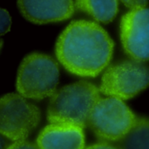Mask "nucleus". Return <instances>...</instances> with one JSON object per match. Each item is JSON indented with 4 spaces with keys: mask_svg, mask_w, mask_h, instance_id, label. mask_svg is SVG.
Masks as SVG:
<instances>
[{
    "mask_svg": "<svg viewBox=\"0 0 149 149\" xmlns=\"http://www.w3.org/2000/svg\"><path fill=\"white\" fill-rule=\"evenodd\" d=\"M113 42L97 23L87 20L72 22L60 34L56 54L71 73L80 76H96L109 64Z\"/></svg>",
    "mask_w": 149,
    "mask_h": 149,
    "instance_id": "obj_1",
    "label": "nucleus"
},
{
    "mask_svg": "<svg viewBox=\"0 0 149 149\" xmlns=\"http://www.w3.org/2000/svg\"><path fill=\"white\" fill-rule=\"evenodd\" d=\"M100 90L94 84L80 81L57 90L51 97L47 110L50 124L70 125L81 128L88 126Z\"/></svg>",
    "mask_w": 149,
    "mask_h": 149,
    "instance_id": "obj_2",
    "label": "nucleus"
},
{
    "mask_svg": "<svg viewBox=\"0 0 149 149\" xmlns=\"http://www.w3.org/2000/svg\"><path fill=\"white\" fill-rule=\"evenodd\" d=\"M59 70L49 55L33 53L21 62L17 76V90L25 98L39 100L52 97L58 83Z\"/></svg>",
    "mask_w": 149,
    "mask_h": 149,
    "instance_id": "obj_3",
    "label": "nucleus"
},
{
    "mask_svg": "<svg viewBox=\"0 0 149 149\" xmlns=\"http://www.w3.org/2000/svg\"><path fill=\"white\" fill-rule=\"evenodd\" d=\"M137 119L122 100L109 97L96 104L88 126L100 141L118 142L133 128Z\"/></svg>",
    "mask_w": 149,
    "mask_h": 149,
    "instance_id": "obj_4",
    "label": "nucleus"
},
{
    "mask_svg": "<svg viewBox=\"0 0 149 149\" xmlns=\"http://www.w3.org/2000/svg\"><path fill=\"white\" fill-rule=\"evenodd\" d=\"M148 86L149 68L133 59L110 66L102 76L100 90L110 97L126 100Z\"/></svg>",
    "mask_w": 149,
    "mask_h": 149,
    "instance_id": "obj_5",
    "label": "nucleus"
},
{
    "mask_svg": "<svg viewBox=\"0 0 149 149\" xmlns=\"http://www.w3.org/2000/svg\"><path fill=\"white\" fill-rule=\"evenodd\" d=\"M38 108L20 94H7L0 102L1 133L13 141H24L38 126Z\"/></svg>",
    "mask_w": 149,
    "mask_h": 149,
    "instance_id": "obj_6",
    "label": "nucleus"
},
{
    "mask_svg": "<svg viewBox=\"0 0 149 149\" xmlns=\"http://www.w3.org/2000/svg\"><path fill=\"white\" fill-rule=\"evenodd\" d=\"M120 38L124 50L132 59L149 61V8L131 10L123 16Z\"/></svg>",
    "mask_w": 149,
    "mask_h": 149,
    "instance_id": "obj_7",
    "label": "nucleus"
},
{
    "mask_svg": "<svg viewBox=\"0 0 149 149\" xmlns=\"http://www.w3.org/2000/svg\"><path fill=\"white\" fill-rule=\"evenodd\" d=\"M17 5L23 16L36 24L65 20L75 8L72 0H17Z\"/></svg>",
    "mask_w": 149,
    "mask_h": 149,
    "instance_id": "obj_8",
    "label": "nucleus"
},
{
    "mask_svg": "<svg viewBox=\"0 0 149 149\" xmlns=\"http://www.w3.org/2000/svg\"><path fill=\"white\" fill-rule=\"evenodd\" d=\"M37 146L39 149H85L83 128L50 124L39 133Z\"/></svg>",
    "mask_w": 149,
    "mask_h": 149,
    "instance_id": "obj_9",
    "label": "nucleus"
},
{
    "mask_svg": "<svg viewBox=\"0 0 149 149\" xmlns=\"http://www.w3.org/2000/svg\"><path fill=\"white\" fill-rule=\"evenodd\" d=\"M75 8L98 22L107 24L118 12V0H75Z\"/></svg>",
    "mask_w": 149,
    "mask_h": 149,
    "instance_id": "obj_10",
    "label": "nucleus"
},
{
    "mask_svg": "<svg viewBox=\"0 0 149 149\" xmlns=\"http://www.w3.org/2000/svg\"><path fill=\"white\" fill-rule=\"evenodd\" d=\"M116 147L118 149H149V119H138Z\"/></svg>",
    "mask_w": 149,
    "mask_h": 149,
    "instance_id": "obj_11",
    "label": "nucleus"
},
{
    "mask_svg": "<svg viewBox=\"0 0 149 149\" xmlns=\"http://www.w3.org/2000/svg\"><path fill=\"white\" fill-rule=\"evenodd\" d=\"M10 26V18L9 13L2 9L1 10V34H4L6 32L9 31Z\"/></svg>",
    "mask_w": 149,
    "mask_h": 149,
    "instance_id": "obj_12",
    "label": "nucleus"
},
{
    "mask_svg": "<svg viewBox=\"0 0 149 149\" xmlns=\"http://www.w3.org/2000/svg\"><path fill=\"white\" fill-rule=\"evenodd\" d=\"M6 149H39L38 147L31 142L24 141H15L13 144H11L10 147H8Z\"/></svg>",
    "mask_w": 149,
    "mask_h": 149,
    "instance_id": "obj_13",
    "label": "nucleus"
},
{
    "mask_svg": "<svg viewBox=\"0 0 149 149\" xmlns=\"http://www.w3.org/2000/svg\"><path fill=\"white\" fill-rule=\"evenodd\" d=\"M127 7L134 10L145 8L148 4V0H120Z\"/></svg>",
    "mask_w": 149,
    "mask_h": 149,
    "instance_id": "obj_14",
    "label": "nucleus"
},
{
    "mask_svg": "<svg viewBox=\"0 0 149 149\" xmlns=\"http://www.w3.org/2000/svg\"><path fill=\"white\" fill-rule=\"evenodd\" d=\"M85 149H118L117 147L113 146L111 144H109L108 142H100V143H96L94 145H92L88 148Z\"/></svg>",
    "mask_w": 149,
    "mask_h": 149,
    "instance_id": "obj_15",
    "label": "nucleus"
}]
</instances>
